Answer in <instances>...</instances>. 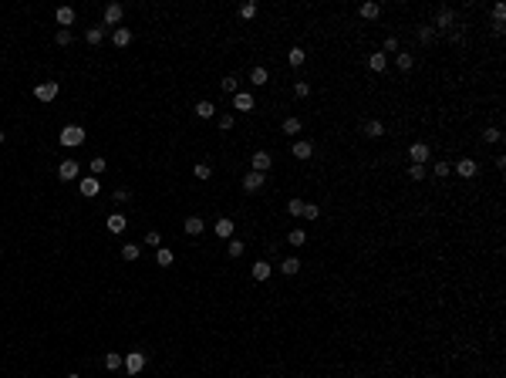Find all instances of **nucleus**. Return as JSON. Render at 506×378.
Wrapping results in <instances>:
<instances>
[{
	"label": "nucleus",
	"instance_id": "36",
	"mask_svg": "<svg viewBox=\"0 0 506 378\" xmlns=\"http://www.w3.org/2000/svg\"><path fill=\"white\" fill-rule=\"evenodd\" d=\"M105 169H108V162H105L101 156H95V159H91V176H95V179H98L101 172H105Z\"/></svg>",
	"mask_w": 506,
	"mask_h": 378
},
{
	"label": "nucleus",
	"instance_id": "25",
	"mask_svg": "<svg viewBox=\"0 0 506 378\" xmlns=\"http://www.w3.org/2000/svg\"><path fill=\"white\" fill-rule=\"evenodd\" d=\"M368 68H371V71H378V75H382L385 68H388V57H385L382 51H378V54H371V57H368Z\"/></svg>",
	"mask_w": 506,
	"mask_h": 378
},
{
	"label": "nucleus",
	"instance_id": "54",
	"mask_svg": "<svg viewBox=\"0 0 506 378\" xmlns=\"http://www.w3.org/2000/svg\"><path fill=\"white\" fill-rule=\"evenodd\" d=\"M0 61H4V57H0Z\"/></svg>",
	"mask_w": 506,
	"mask_h": 378
},
{
	"label": "nucleus",
	"instance_id": "15",
	"mask_svg": "<svg viewBox=\"0 0 506 378\" xmlns=\"http://www.w3.org/2000/svg\"><path fill=\"white\" fill-rule=\"evenodd\" d=\"M54 21L61 24L64 31H67V27L75 24V11H71V7H57V11H54Z\"/></svg>",
	"mask_w": 506,
	"mask_h": 378
},
{
	"label": "nucleus",
	"instance_id": "13",
	"mask_svg": "<svg viewBox=\"0 0 506 378\" xmlns=\"http://www.w3.org/2000/svg\"><path fill=\"white\" fill-rule=\"evenodd\" d=\"M98 193H101V186H98V179H95V176L81 179V196H85V200H95Z\"/></svg>",
	"mask_w": 506,
	"mask_h": 378
},
{
	"label": "nucleus",
	"instance_id": "9",
	"mask_svg": "<svg viewBox=\"0 0 506 378\" xmlns=\"http://www.w3.org/2000/svg\"><path fill=\"white\" fill-rule=\"evenodd\" d=\"M291 156L294 159H311V156H314V145L307 142V139H297V142L291 145Z\"/></svg>",
	"mask_w": 506,
	"mask_h": 378
},
{
	"label": "nucleus",
	"instance_id": "18",
	"mask_svg": "<svg viewBox=\"0 0 506 378\" xmlns=\"http://www.w3.org/2000/svg\"><path fill=\"white\" fill-rule=\"evenodd\" d=\"M216 236H223V240H233V220H230V216L216 220Z\"/></svg>",
	"mask_w": 506,
	"mask_h": 378
},
{
	"label": "nucleus",
	"instance_id": "50",
	"mask_svg": "<svg viewBox=\"0 0 506 378\" xmlns=\"http://www.w3.org/2000/svg\"><path fill=\"white\" fill-rule=\"evenodd\" d=\"M220 129L230 132V129H233V115H220Z\"/></svg>",
	"mask_w": 506,
	"mask_h": 378
},
{
	"label": "nucleus",
	"instance_id": "51",
	"mask_svg": "<svg viewBox=\"0 0 506 378\" xmlns=\"http://www.w3.org/2000/svg\"><path fill=\"white\" fill-rule=\"evenodd\" d=\"M385 51H398V37H388V41H385Z\"/></svg>",
	"mask_w": 506,
	"mask_h": 378
},
{
	"label": "nucleus",
	"instance_id": "10",
	"mask_svg": "<svg viewBox=\"0 0 506 378\" xmlns=\"http://www.w3.org/2000/svg\"><path fill=\"white\" fill-rule=\"evenodd\" d=\"M122 17H125V7H122V4H108V7H105V27H115Z\"/></svg>",
	"mask_w": 506,
	"mask_h": 378
},
{
	"label": "nucleus",
	"instance_id": "20",
	"mask_svg": "<svg viewBox=\"0 0 506 378\" xmlns=\"http://www.w3.org/2000/svg\"><path fill=\"white\" fill-rule=\"evenodd\" d=\"M412 65H415V57L408 54V51H398V54H395V68H398V71H412Z\"/></svg>",
	"mask_w": 506,
	"mask_h": 378
},
{
	"label": "nucleus",
	"instance_id": "6",
	"mask_svg": "<svg viewBox=\"0 0 506 378\" xmlns=\"http://www.w3.org/2000/svg\"><path fill=\"white\" fill-rule=\"evenodd\" d=\"M250 166H253V172H263V176H267L270 166H273V159H270V152H263V149H260V152H253Z\"/></svg>",
	"mask_w": 506,
	"mask_h": 378
},
{
	"label": "nucleus",
	"instance_id": "30",
	"mask_svg": "<svg viewBox=\"0 0 506 378\" xmlns=\"http://www.w3.org/2000/svg\"><path fill=\"white\" fill-rule=\"evenodd\" d=\"M122 257H125V260H138V257H142V246H138V243H125L122 246Z\"/></svg>",
	"mask_w": 506,
	"mask_h": 378
},
{
	"label": "nucleus",
	"instance_id": "22",
	"mask_svg": "<svg viewBox=\"0 0 506 378\" xmlns=\"http://www.w3.org/2000/svg\"><path fill=\"white\" fill-rule=\"evenodd\" d=\"M365 135H368V139H382V135H385V125L378 122V118H371V122H365Z\"/></svg>",
	"mask_w": 506,
	"mask_h": 378
},
{
	"label": "nucleus",
	"instance_id": "41",
	"mask_svg": "<svg viewBox=\"0 0 506 378\" xmlns=\"http://www.w3.org/2000/svg\"><path fill=\"white\" fill-rule=\"evenodd\" d=\"M408 179H415V182L425 179V166H415V162H412V166H408Z\"/></svg>",
	"mask_w": 506,
	"mask_h": 378
},
{
	"label": "nucleus",
	"instance_id": "47",
	"mask_svg": "<svg viewBox=\"0 0 506 378\" xmlns=\"http://www.w3.org/2000/svg\"><path fill=\"white\" fill-rule=\"evenodd\" d=\"M146 243H149V246H156V250H159V246H162V236H159L156 230H149V233H146Z\"/></svg>",
	"mask_w": 506,
	"mask_h": 378
},
{
	"label": "nucleus",
	"instance_id": "5",
	"mask_svg": "<svg viewBox=\"0 0 506 378\" xmlns=\"http://www.w3.org/2000/svg\"><path fill=\"white\" fill-rule=\"evenodd\" d=\"M81 166L75 162V159H61V166H57V176L64 179V182H71V179H78Z\"/></svg>",
	"mask_w": 506,
	"mask_h": 378
},
{
	"label": "nucleus",
	"instance_id": "37",
	"mask_svg": "<svg viewBox=\"0 0 506 378\" xmlns=\"http://www.w3.org/2000/svg\"><path fill=\"white\" fill-rule=\"evenodd\" d=\"M192 172H196V179H209V176H213V166H209V162H196Z\"/></svg>",
	"mask_w": 506,
	"mask_h": 378
},
{
	"label": "nucleus",
	"instance_id": "19",
	"mask_svg": "<svg viewBox=\"0 0 506 378\" xmlns=\"http://www.w3.org/2000/svg\"><path fill=\"white\" fill-rule=\"evenodd\" d=\"M105 368H108V371H122V368H125V358L118 355V351H108V355H105Z\"/></svg>",
	"mask_w": 506,
	"mask_h": 378
},
{
	"label": "nucleus",
	"instance_id": "32",
	"mask_svg": "<svg viewBox=\"0 0 506 378\" xmlns=\"http://www.w3.org/2000/svg\"><path fill=\"white\" fill-rule=\"evenodd\" d=\"M280 270H283V274H291V277H294V274L301 270V260H297V257H287V260H283V264H280Z\"/></svg>",
	"mask_w": 506,
	"mask_h": 378
},
{
	"label": "nucleus",
	"instance_id": "49",
	"mask_svg": "<svg viewBox=\"0 0 506 378\" xmlns=\"http://www.w3.org/2000/svg\"><path fill=\"white\" fill-rule=\"evenodd\" d=\"M112 196H115L118 203H128V200H132V193H128V189H115Z\"/></svg>",
	"mask_w": 506,
	"mask_h": 378
},
{
	"label": "nucleus",
	"instance_id": "34",
	"mask_svg": "<svg viewBox=\"0 0 506 378\" xmlns=\"http://www.w3.org/2000/svg\"><path fill=\"white\" fill-rule=\"evenodd\" d=\"M432 37H436V27H432V24L418 27V41H422V44H432Z\"/></svg>",
	"mask_w": 506,
	"mask_h": 378
},
{
	"label": "nucleus",
	"instance_id": "17",
	"mask_svg": "<svg viewBox=\"0 0 506 378\" xmlns=\"http://www.w3.org/2000/svg\"><path fill=\"white\" fill-rule=\"evenodd\" d=\"M125 226H128V220H125L122 213H112V216H108V233H125Z\"/></svg>",
	"mask_w": 506,
	"mask_h": 378
},
{
	"label": "nucleus",
	"instance_id": "42",
	"mask_svg": "<svg viewBox=\"0 0 506 378\" xmlns=\"http://www.w3.org/2000/svg\"><path fill=\"white\" fill-rule=\"evenodd\" d=\"M506 21V7L503 4H493V24H503Z\"/></svg>",
	"mask_w": 506,
	"mask_h": 378
},
{
	"label": "nucleus",
	"instance_id": "48",
	"mask_svg": "<svg viewBox=\"0 0 506 378\" xmlns=\"http://www.w3.org/2000/svg\"><path fill=\"white\" fill-rule=\"evenodd\" d=\"M57 44H61V47L71 44V31H64V27H61V31H57Z\"/></svg>",
	"mask_w": 506,
	"mask_h": 378
},
{
	"label": "nucleus",
	"instance_id": "4",
	"mask_svg": "<svg viewBox=\"0 0 506 378\" xmlns=\"http://www.w3.org/2000/svg\"><path fill=\"white\" fill-rule=\"evenodd\" d=\"M436 31H452L456 27V11L452 7H442V11L436 14V24H432Z\"/></svg>",
	"mask_w": 506,
	"mask_h": 378
},
{
	"label": "nucleus",
	"instance_id": "46",
	"mask_svg": "<svg viewBox=\"0 0 506 378\" xmlns=\"http://www.w3.org/2000/svg\"><path fill=\"white\" fill-rule=\"evenodd\" d=\"M432 172L442 179V176H449V172H452V166H449V162H436V166H432Z\"/></svg>",
	"mask_w": 506,
	"mask_h": 378
},
{
	"label": "nucleus",
	"instance_id": "21",
	"mask_svg": "<svg viewBox=\"0 0 506 378\" xmlns=\"http://www.w3.org/2000/svg\"><path fill=\"white\" fill-rule=\"evenodd\" d=\"M112 41H115V47H128L132 44V31H128V27H118V31L112 34Z\"/></svg>",
	"mask_w": 506,
	"mask_h": 378
},
{
	"label": "nucleus",
	"instance_id": "24",
	"mask_svg": "<svg viewBox=\"0 0 506 378\" xmlns=\"http://www.w3.org/2000/svg\"><path fill=\"white\" fill-rule=\"evenodd\" d=\"M196 115H199V118H213V115H216V105H213V101H206V98L196 101Z\"/></svg>",
	"mask_w": 506,
	"mask_h": 378
},
{
	"label": "nucleus",
	"instance_id": "7",
	"mask_svg": "<svg viewBox=\"0 0 506 378\" xmlns=\"http://www.w3.org/2000/svg\"><path fill=\"white\" fill-rule=\"evenodd\" d=\"M233 108L236 111H253V108H257V98H253L250 91H236V95H233Z\"/></svg>",
	"mask_w": 506,
	"mask_h": 378
},
{
	"label": "nucleus",
	"instance_id": "23",
	"mask_svg": "<svg viewBox=\"0 0 506 378\" xmlns=\"http://www.w3.org/2000/svg\"><path fill=\"white\" fill-rule=\"evenodd\" d=\"M287 61H291V68H301L304 61H307V51H304V47H291V51H287Z\"/></svg>",
	"mask_w": 506,
	"mask_h": 378
},
{
	"label": "nucleus",
	"instance_id": "14",
	"mask_svg": "<svg viewBox=\"0 0 506 378\" xmlns=\"http://www.w3.org/2000/svg\"><path fill=\"white\" fill-rule=\"evenodd\" d=\"M202 230H206V220H202V216H186V233L189 236H199Z\"/></svg>",
	"mask_w": 506,
	"mask_h": 378
},
{
	"label": "nucleus",
	"instance_id": "45",
	"mask_svg": "<svg viewBox=\"0 0 506 378\" xmlns=\"http://www.w3.org/2000/svg\"><path fill=\"white\" fill-rule=\"evenodd\" d=\"M499 139H503L499 129H486V132H483V142H499Z\"/></svg>",
	"mask_w": 506,
	"mask_h": 378
},
{
	"label": "nucleus",
	"instance_id": "39",
	"mask_svg": "<svg viewBox=\"0 0 506 378\" xmlns=\"http://www.w3.org/2000/svg\"><path fill=\"white\" fill-rule=\"evenodd\" d=\"M294 95H297V98H307V95H311V85H307V81H294Z\"/></svg>",
	"mask_w": 506,
	"mask_h": 378
},
{
	"label": "nucleus",
	"instance_id": "43",
	"mask_svg": "<svg viewBox=\"0 0 506 378\" xmlns=\"http://www.w3.org/2000/svg\"><path fill=\"white\" fill-rule=\"evenodd\" d=\"M287 213H291V216H304V203L301 200H291V203H287Z\"/></svg>",
	"mask_w": 506,
	"mask_h": 378
},
{
	"label": "nucleus",
	"instance_id": "35",
	"mask_svg": "<svg viewBox=\"0 0 506 378\" xmlns=\"http://www.w3.org/2000/svg\"><path fill=\"white\" fill-rule=\"evenodd\" d=\"M283 132L287 135H301V118H283Z\"/></svg>",
	"mask_w": 506,
	"mask_h": 378
},
{
	"label": "nucleus",
	"instance_id": "27",
	"mask_svg": "<svg viewBox=\"0 0 506 378\" xmlns=\"http://www.w3.org/2000/svg\"><path fill=\"white\" fill-rule=\"evenodd\" d=\"M382 14V4H375V0H368V4H361V17H368V21H375Z\"/></svg>",
	"mask_w": 506,
	"mask_h": 378
},
{
	"label": "nucleus",
	"instance_id": "12",
	"mask_svg": "<svg viewBox=\"0 0 506 378\" xmlns=\"http://www.w3.org/2000/svg\"><path fill=\"white\" fill-rule=\"evenodd\" d=\"M456 172H459L462 179H472L479 172V166H476V159H459V162H456Z\"/></svg>",
	"mask_w": 506,
	"mask_h": 378
},
{
	"label": "nucleus",
	"instance_id": "38",
	"mask_svg": "<svg viewBox=\"0 0 506 378\" xmlns=\"http://www.w3.org/2000/svg\"><path fill=\"white\" fill-rule=\"evenodd\" d=\"M304 220H321V206H314V203H304Z\"/></svg>",
	"mask_w": 506,
	"mask_h": 378
},
{
	"label": "nucleus",
	"instance_id": "8",
	"mask_svg": "<svg viewBox=\"0 0 506 378\" xmlns=\"http://www.w3.org/2000/svg\"><path fill=\"white\" fill-rule=\"evenodd\" d=\"M263 182H267V176H263V172H253V169L243 176V189H247V193H260Z\"/></svg>",
	"mask_w": 506,
	"mask_h": 378
},
{
	"label": "nucleus",
	"instance_id": "29",
	"mask_svg": "<svg viewBox=\"0 0 506 378\" xmlns=\"http://www.w3.org/2000/svg\"><path fill=\"white\" fill-rule=\"evenodd\" d=\"M270 277V264H267V260H257V264H253V280H267Z\"/></svg>",
	"mask_w": 506,
	"mask_h": 378
},
{
	"label": "nucleus",
	"instance_id": "52",
	"mask_svg": "<svg viewBox=\"0 0 506 378\" xmlns=\"http://www.w3.org/2000/svg\"><path fill=\"white\" fill-rule=\"evenodd\" d=\"M67 378H81V375H75V371H71V375H67Z\"/></svg>",
	"mask_w": 506,
	"mask_h": 378
},
{
	"label": "nucleus",
	"instance_id": "33",
	"mask_svg": "<svg viewBox=\"0 0 506 378\" xmlns=\"http://www.w3.org/2000/svg\"><path fill=\"white\" fill-rule=\"evenodd\" d=\"M287 243L304 246V243H307V233H304V230H291V233H287Z\"/></svg>",
	"mask_w": 506,
	"mask_h": 378
},
{
	"label": "nucleus",
	"instance_id": "28",
	"mask_svg": "<svg viewBox=\"0 0 506 378\" xmlns=\"http://www.w3.org/2000/svg\"><path fill=\"white\" fill-rule=\"evenodd\" d=\"M172 260H176L172 250H166V246H159V250H156V264H159V267H172Z\"/></svg>",
	"mask_w": 506,
	"mask_h": 378
},
{
	"label": "nucleus",
	"instance_id": "44",
	"mask_svg": "<svg viewBox=\"0 0 506 378\" xmlns=\"http://www.w3.org/2000/svg\"><path fill=\"white\" fill-rule=\"evenodd\" d=\"M226 254H230V257H240V254H243V240H230Z\"/></svg>",
	"mask_w": 506,
	"mask_h": 378
},
{
	"label": "nucleus",
	"instance_id": "26",
	"mask_svg": "<svg viewBox=\"0 0 506 378\" xmlns=\"http://www.w3.org/2000/svg\"><path fill=\"white\" fill-rule=\"evenodd\" d=\"M236 14H240V21H253V17H257V4L247 0V4H240V11H236Z\"/></svg>",
	"mask_w": 506,
	"mask_h": 378
},
{
	"label": "nucleus",
	"instance_id": "11",
	"mask_svg": "<svg viewBox=\"0 0 506 378\" xmlns=\"http://www.w3.org/2000/svg\"><path fill=\"white\" fill-rule=\"evenodd\" d=\"M408 159H412L415 166H425V162H428V145L425 142H415L412 149H408Z\"/></svg>",
	"mask_w": 506,
	"mask_h": 378
},
{
	"label": "nucleus",
	"instance_id": "16",
	"mask_svg": "<svg viewBox=\"0 0 506 378\" xmlns=\"http://www.w3.org/2000/svg\"><path fill=\"white\" fill-rule=\"evenodd\" d=\"M85 41H88V44H101V41H105V24L88 27V31H85Z\"/></svg>",
	"mask_w": 506,
	"mask_h": 378
},
{
	"label": "nucleus",
	"instance_id": "53",
	"mask_svg": "<svg viewBox=\"0 0 506 378\" xmlns=\"http://www.w3.org/2000/svg\"><path fill=\"white\" fill-rule=\"evenodd\" d=\"M0 142H4V132H0Z\"/></svg>",
	"mask_w": 506,
	"mask_h": 378
},
{
	"label": "nucleus",
	"instance_id": "1",
	"mask_svg": "<svg viewBox=\"0 0 506 378\" xmlns=\"http://www.w3.org/2000/svg\"><path fill=\"white\" fill-rule=\"evenodd\" d=\"M85 142V129L81 125H64L61 129V145H67V149H75V145Z\"/></svg>",
	"mask_w": 506,
	"mask_h": 378
},
{
	"label": "nucleus",
	"instance_id": "40",
	"mask_svg": "<svg viewBox=\"0 0 506 378\" xmlns=\"http://www.w3.org/2000/svg\"><path fill=\"white\" fill-rule=\"evenodd\" d=\"M220 85H223V91H226V95H236V91H240V81H236V78H223Z\"/></svg>",
	"mask_w": 506,
	"mask_h": 378
},
{
	"label": "nucleus",
	"instance_id": "2",
	"mask_svg": "<svg viewBox=\"0 0 506 378\" xmlns=\"http://www.w3.org/2000/svg\"><path fill=\"white\" fill-rule=\"evenodd\" d=\"M142 368H146V351H128V355H125V375L135 378Z\"/></svg>",
	"mask_w": 506,
	"mask_h": 378
},
{
	"label": "nucleus",
	"instance_id": "3",
	"mask_svg": "<svg viewBox=\"0 0 506 378\" xmlns=\"http://www.w3.org/2000/svg\"><path fill=\"white\" fill-rule=\"evenodd\" d=\"M57 91H61V85H57V81H41V85L34 88V98H37V101H54Z\"/></svg>",
	"mask_w": 506,
	"mask_h": 378
},
{
	"label": "nucleus",
	"instance_id": "31",
	"mask_svg": "<svg viewBox=\"0 0 506 378\" xmlns=\"http://www.w3.org/2000/svg\"><path fill=\"white\" fill-rule=\"evenodd\" d=\"M250 81H253V85H267V81H270L267 68H253V71H250Z\"/></svg>",
	"mask_w": 506,
	"mask_h": 378
}]
</instances>
